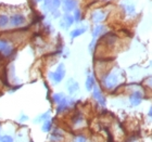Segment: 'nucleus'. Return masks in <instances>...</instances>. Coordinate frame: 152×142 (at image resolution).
Segmentation results:
<instances>
[{"label":"nucleus","mask_w":152,"mask_h":142,"mask_svg":"<svg viewBox=\"0 0 152 142\" xmlns=\"http://www.w3.org/2000/svg\"><path fill=\"white\" fill-rule=\"evenodd\" d=\"M66 88H67V91H69L70 95H74V93H76V92L79 90V85L76 80H74L73 78H71L67 80Z\"/></svg>","instance_id":"obj_11"},{"label":"nucleus","mask_w":152,"mask_h":142,"mask_svg":"<svg viewBox=\"0 0 152 142\" xmlns=\"http://www.w3.org/2000/svg\"><path fill=\"white\" fill-rule=\"evenodd\" d=\"M9 16L4 15V14H0V29L6 28L9 25Z\"/></svg>","instance_id":"obj_20"},{"label":"nucleus","mask_w":152,"mask_h":142,"mask_svg":"<svg viewBox=\"0 0 152 142\" xmlns=\"http://www.w3.org/2000/svg\"><path fill=\"white\" fill-rule=\"evenodd\" d=\"M75 105V101L74 99H71L69 97H65V98L62 100V101L57 104V107H56V112L59 115H63V114L67 113L69 111L72 109V107Z\"/></svg>","instance_id":"obj_5"},{"label":"nucleus","mask_w":152,"mask_h":142,"mask_svg":"<svg viewBox=\"0 0 152 142\" xmlns=\"http://www.w3.org/2000/svg\"><path fill=\"white\" fill-rule=\"evenodd\" d=\"M52 128H53V123H52L51 119H48L41 124V131L42 133H49L52 130Z\"/></svg>","instance_id":"obj_17"},{"label":"nucleus","mask_w":152,"mask_h":142,"mask_svg":"<svg viewBox=\"0 0 152 142\" xmlns=\"http://www.w3.org/2000/svg\"><path fill=\"white\" fill-rule=\"evenodd\" d=\"M65 97H66V95H64L63 92H57V93H53V95H52V98L51 99H52V102H53V103L59 104Z\"/></svg>","instance_id":"obj_18"},{"label":"nucleus","mask_w":152,"mask_h":142,"mask_svg":"<svg viewBox=\"0 0 152 142\" xmlns=\"http://www.w3.org/2000/svg\"><path fill=\"white\" fill-rule=\"evenodd\" d=\"M124 10H125L126 13H128L129 15H134V13H135V7H134L133 3L124 4Z\"/></svg>","instance_id":"obj_22"},{"label":"nucleus","mask_w":152,"mask_h":142,"mask_svg":"<svg viewBox=\"0 0 152 142\" xmlns=\"http://www.w3.org/2000/svg\"><path fill=\"white\" fill-rule=\"evenodd\" d=\"M76 1L75 0H63V10L65 12H71L75 10Z\"/></svg>","instance_id":"obj_14"},{"label":"nucleus","mask_w":152,"mask_h":142,"mask_svg":"<svg viewBox=\"0 0 152 142\" xmlns=\"http://www.w3.org/2000/svg\"><path fill=\"white\" fill-rule=\"evenodd\" d=\"M74 16H72L71 14H69V13H66V14H64V17H63V22L65 23V25H66V27L69 28L70 26L73 25L74 23Z\"/></svg>","instance_id":"obj_21"},{"label":"nucleus","mask_w":152,"mask_h":142,"mask_svg":"<svg viewBox=\"0 0 152 142\" xmlns=\"http://www.w3.org/2000/svg\"><path fill=\"white\" fill-rule=\"evenodd\" d=\"M49 142H65L66 141V133L61 127H53L49 133Z\"/></svg>","instance_id":"obj_4"},{"label":"nucleus","mask_w":152,"mask_h":142,"mask_svg":"<svg viewBox=\"0 0 152 142\" xmlns=\"http://www.w3.org/2000/svg\"><path fill=\"white\" fill-rule=\"evenodd\" d=\"M61 4V0H52V3H51V7H50V10L52 12L54 11H57V9L60 7Z\"/></svg>","instance_id":"obj_23"},{"label":"nucleus","mask_w":152,"mask_h":142,"mask_svg":"<svg viewBox=\"0 0 152 142\" xmlns=\"http://www.w3.org/2000/svg\"><path fill=\"white\" fill-rule=\"evenodd\" d=\"M96 86V79L95 77L91 75V74H88L87 75V78H86L85 82V87L87 89V91H92V89L95 88Z\"/></svg>","instance_id":"obj_13"},{"label":"nucleus","mask_w":152,"mask_h":142,"mask_svg":"<svg viewBox=\"0 0 152 142\" xmlns=\"http://www.w3.org/2000/svg\"><path fill=\"white\" fill-rule=\"evenodd\" d=\"M103 32H104V26L103 25H96L95 27H94V29H92V39H96L97 40V38H99L100 36L103 34Z\"/></svg>","instance_id":"obj_15"},{"label":"nucleus","mask_w":152,"mask_h":142,"mask_svg":"<svg viewBox=\"0 0 152 142\" xmlns=\"http://www.w3.org/2000/svg\"><path fill=\"white\" fill-rule=\"evenodd\" d=\"M143 100V92L140 90H134L129 95V103L132 106H138Z\"/></svg>","instance_id":"obj_9"},{"label":"nucleus","mask_w":152,"mask_h":142,"mask_svg":"<svg viewBox=\"0 0 152 142\" xmlns=\"http://www.w3.org/2000/svg\"><path fill=\"white\" fill-rule=\"evenodd\" d=\"M92 98L95 99V101L97 102V104H98L99 106L104 107L105 105H107V99H105L101 88L98 87L97 85L95 86V88L92 89Z\"/></svg>","instance_id":"obj_8"},{"label":"nucleus","mask_w":152,"mask_h":142,"mask_svg":"<svg viewBox=\"0 0 152 142\" xmlns=\"http://www.w3.org/2000/svg\"><path fill=\"white\" fill-rule=\"evenodd\" d=\"M27 119H28V117L25 116V115H22L21 118H20V122H24V120H27Z\"/></svg>","instance_id":"obj_30"},{"label":"nucleus","mask_w":152,"mask_h":142,"mask_svg":"<svg viewBox=\"0 0 152 142\" xmlns=\"http://www.w3.org/2000/svg\"><path fill=\"white\" fill-rule=\"evenodd\" d=\"M146 86L152 91V77H149V78L146 80Z\"/></svg>","instance_id":"obj_26"},{"label":"nucleus","mask_w":152,"mask_h":142,"mask_svg":"<svg viewBox=\"0 0 152 142\" xmlns=\"http://www.w3.org/2000/svg\"><path fill=\"white\" fill-rule=\"evenodd\" d=\"M49 79H50L52 84H59L64 79V76H65V67H64V64H59L57 67V70L54 72L49 73Z\"/></svg>","instance_id":"obj_6"},{"label":"nucleus","mask_w":152,"mask_h":142,"mask_svg":"<svg viewBox=\"0 0 152 142\" xmlns=\"http://www.w3.org/2000/svg\"><path fill=\"white\" fill-rule=\"evenodd\" d=\"M70 142H94L90 137L87 133H83V131H78L77 133L73 135L71 137Z\"/></svg>","instance_id":"obj_10"},{"label":"nucleus","mask_w":152,"mask_h":142,"mask_svg":"<svg viewBox=\"0 0 152 142\" xmlns=\"http://www.w3.org/2000/svg\"><path fill=\"white\" fill-rule=\"evenodd\" d=\"M51 3H52V0H45V8L50 10Z\"/></svg>","instance_id":"obj_27"},{"label":"nucleus","mask_w":152,"mask_h":142,"mask_svg":"<svg viewBox=\"0 0 152 142\" xmlns=\"http://www.w3.org/2000/svg\"><path fill=\"white\" fill-rule=\"evenodd\" d=\"M0 129H1V125H0ZM0 138H1V136H0Z\"/></svg>","instance_id":"obj_31"},{"label":"nucleus","mask_w":152,"mask_h":142,"mask_svg":"<svg viewBox=\"0 0 152 142\" xmlns=\"http://www.w3.org/2000/svg\"><path fill=\"white\" fill-rule=\"evenodd\" d=\"M36 1H40V0H36Z\"/></svg>","instance_id":"obj_32"},{"label":"nucleus","mask_w":152,"mask_h":142,"mask_svg":"<svg viewBox=\"0 0 152 142\" xmlns=\"http://www.w3.org/2000/svg\"><path fill=\"white\" fill-rule=\"evenodd\" d=\"M14 51H15L14 46L9 38L0 37V59L12 57Z\"/></svg>","instance_id":"obj_3"},{"label":"nucleus","mask_w":152,"mask_h":142,"mask_svg":"<svg viewBox=\"0 0 152 142\" xmlns=\"http://www.w3.org/2000/svg\"><path fill=\"white\" fill-rule=\"evenodd\" d=\"M50 117H51V114H50V112L48 111V112H45V113H42V114H40L39 116H37L34 119V123H36V124H42L44 122H46V120H48V119H50Z\"/></svg>","instance_id":"obj_16"},{"label":"nucleus","mask_w":152,"mask_h":142,"mask_svg":"<svg viewBox=\"0 0 152 142\" xmlns=\"http://www.w3.org/2000/svg\"><path fill=\"white\" fill-rule=\"evenodd\" d=\"M86 29H87L86 27H79V28H75L70 33V35H71V37L74 39V38L79 37L80 35H83V34L86 32Z\"/></svg>","instance_id":"obj_19"},{"label":"nucleus","mask_w":152,"mask_h":142,"mask_svg":"<svg viewBox=\"0 0 152 142\" xmlns=\"http://www.w3.org/2000/svg\"><path fill=\"white\" fill-rule=\"evenodd\" d=\"M87 125V120H86L85 115L80 112V111H76L74 112L70 117V127L73 130L76 131H80L86 127Z\"/></svg>","instance_id":"obj_2"},{"label":"nucleus","mask_w":152,"mask_h":142,"mask_svg":"<svg viewBox=\"0 0 152 142\" xmlns=\"http://www.w3.org/2000/svg\"><path fill=\"white\" fill-rule=\"evenodd\" d=\"M80 19H82V13H80V11H79V10H76L75 14H74V20H75L76 22H79V21H80Z\"/></svg>","instance_id":"obj_25"},{"label":"nucleus","mask_w":152,"mask_h":142,"mask_svg":"<svg viewBox=\"0 0 152 142\" xmlns=\"http://www.w3.org/2000/svg\"><path fill=\"white\" fill-rule=\"evenodd\" d=\"M0 142H14V139L11 135H3L0 138Z\"/></svg>","instance_id":"obj_24"},{"label":"nucleus","mask_w":152,"mask_h":142,"mask_svg":"<svg viewBox=\"0 0 152 142\" xmlns=\"http://www.w3.org/2000/svg\"><path fill=\"white\" fill-rule=\"evenodd\" d=\"M148 117L150 118V120L152 122V105L150 106V109H149V112H148Z\"/></svg>","instance_id":"obj_29"},{"label":"nucleus","mask_w":152,"mask_h":142,"mask_svg":"<svg viewBox=\"0 0 152 142\" xmlns=\"http://www.w3.org/2000/svg\"><path fill=\"white\" fill-rule=\"evenodd\" d=\"M100 75H101L100 82L105 91H113L122 86L121 80L124 77V73L118 67H112Z\"/></svg>","instance_id":"obj_1"},{"label":"nucleus","mask_w":152,"mask_h":142,"mask_svg":"<svg viewBox=\"0 0 152 142\" xmlns=\"http://www.w3.org/2000/svg\"><path fill=\"white\" fill-rule=\"evenodd\" d=\"M104 19H105V12L104 11H102V10H97V11H95V12L91 14L92 22L96 23V24L102 22Z\"/></svg>","instance_id":"obj_12"},{"label":"nucleus","mask_w":152,"mask_h":142,"mask_svg":"<svg viewBox=\"0 0 152 142\" xmlns=\"http://www.w3.org/2000/svg\"><path fill=\"white\" fill-rule=\"evenodd\" d=\"M126 142H138V137L137 136H132L130 138H128V140H127Z\"/></svg>","instance_id":"obj_28"},{"label":"nucleus","mask_w":152,"mask_h":142,"mask_svg":"<svg viewBox=\"0 0 152 142\" xmlns=\"http://www.w3.org/2000/svg\"><path fill=\"white\" fill-rule=\"evenodd\" d=\"M9 24L12 27H15V28H20L26 24V17L21 13H14L9 17Z\"/></svg>","instance_id":"obj_7"}]
</instances>
